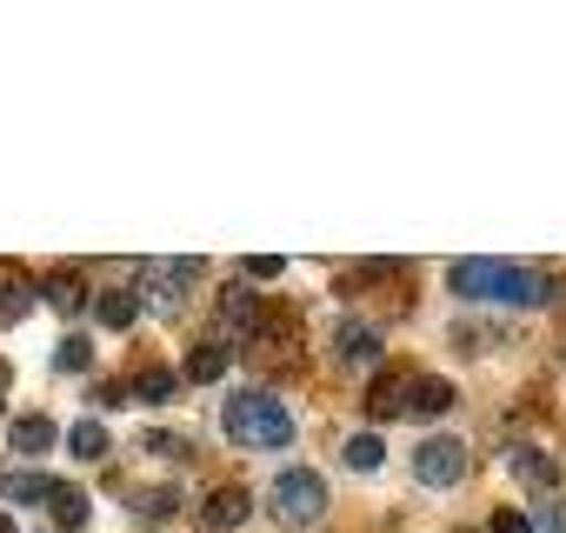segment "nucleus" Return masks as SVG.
I'll list each match as a JSON object with an SVG mask.
<instances>
[{
    "mask_svg": "<svg viewBox=\"0 0 566 533\" xmlns=\"http://www.w3.org/2000/svg\"><path fill=\"white\" fill-rule=\"evenodd\" d=\"M220 427H227L233 447H287V440H294L287 400L266 394V387H240V394L220 407Z\"/></svg>",
    "mask_w": 566,
    "mask_h": 533,
    "instance_id": "obj_1",
    "label": "nucleus"
},
{
    "mask_svg": "<svg viewBox=\"0 0 566 533\" xmlns=\"http://www.w3.org/2000/svg\"><path fill=\"white\" fill-rule=\"evenodd\" d=\"M193 281H200V260H147L140 281H134V301H140L147 321H174L187 307Z\"/></svg>",
    "mask_w": 566,
    "mask_h": 533,
    "instance_id": "obj_2",
    "label": "nucleus"
},
{
    "mask_svg": "<svg viewBox=\"0 0 566 533\" xmlns=\"http://www.w3.org/2000/svg\"><path fill=\"white\" fill-rule=\"evenodd\" d=\"M273 513L287 520V526H314L327 513V480L314 467H287V473H273Z\"/></svg>",
    "mask_w": 566,
    "mask_h": 533,
    "instance_id": "obj_3",
    "label": "nucleus"
},
{
    "mask_svg": "<svg viewBox=\"0 0 566 533\" xmlns=\"http://www.w3.org/2000/svg\"><path fill=\"white\" fill-rule=\"evenodd\" d=\"M467 440H453V433H433V440H420L413 447V480L420 487H460L467 480Z\"/></svg>",
    "mask_w": 566,
    "mask_h": 533,
    "instance_id": "obj_4",
    "label": "nucleus"
},
{
    "mask_svg": "<svg viewBox=\"0 0 566 533\" xmlns=\"http://www.w3.org/2000/svg\"><path fill=\"white\" fill-rule=\"evenodd\" d=\"M413 367H380L367 380V420H394V414H413Z\"/></svg>",
    "mask_w": 566,
    "mask_h": 533,
    "instance_id": "obj_5",
    "label": "nucleus"
},
{
    "mask_svg": "<svg viewBox=\"0 0 566 533\" xmlns=\"http://www.w3.org/2000/svg\"><path fill=\"white\" fill-rule=\"evenodd\" d=\"M247 513H253V493H247V487H213V493L200 500V520H207L213 533H233Z\"/></svg>",
    "mask_w": 566,
    "mask_h": 533,
    "instance_id": "obj_6",
    "label": "nucleus"
},
{
    "mask_svg": "<svg viewBox=\"0 0 566 533\" xmlns=\"http://www.w3.org/2000/svg\"><path fill=\"white\" fill-rule=\"evenodd\" d=\"M220 321L227 327H240V334H260L266 327V314H260V301H253V281H233V288H220Z\"/></svg>",
    "mask_w": 566,
    "mask_h": 533,
    "instance_id": "obj_7",
    "label": "nucleus"
},
{
    "mask_svg": "<svg viewBox=\"0 0 566 533\" xmlns=\"http://www.w3.org/2000/svg\"><path fill=\"white\" fill-rule=\"evenodd\" d=\"M334 354H340L347 367H374V360H380V327H367V321H340V327H334Z\"/></svg>",
    "mask_w": 566,
    "mask_h": 533,
    "instance_id": "obj_8",
    "label": "nucleus"
},
{
    "mask_svg": "<svg viewBox=\"0 0 566 533\" xmlns=\"http://www.w3.org/2000/svg\"><path fill=\"white\" fill-rule=\"evenodd\" d=\"M506 473H513L520 487H533V493H553V487H559V467H553V453H539V447H513V453H506Z\"/></svg>",
    "mask_w": 566,
    "mask_h": 533,
    "instance_id": "obj_9",
    "label": "nucleus"
},
{
    "mask_svg": "<svg viewBox=\"0 0 566 533\" xmlns=\"http://www.w3.org/2000/svg\"><path fill=\"white\" fill-rule=\"evenodd\" d=\"M233 367V347L227 341H193V354H187V367H180V380H193V387H207V380H220Z\"/></svg>",
    "mask_w": 566,
    "mask_h": 533,
    "instance_id": "obj_10",
    "label": "nucleus"
},
{
    "mask_svg": "<svg viewBox=\"0 0 566 533\" xmlns=\"http://www.w3.org/2000/svg\"><path fill=\"white\" fill-rule=\"evenodd\" d=\"M41 301H48L54 314H67V321H74V314H87V288H81L74 266H61V274H48V281H41Z\"/></svg>",
    "mask_w": 566,
    "mask_h": 533,
    "instance_id": "obj_11",
    "label": "nucleus"
},
{
    "mask_svg": "<svg viewBox=\"0 0 566 533\" xmlns=\"http://www.w3.org/2000/svg\"><path fill=\"white\" fill-rule=\"evenodd\" d=\"M453 294H467V301H486L493 288H500V260H453Z\"/></svg>",
    "mask_w": 566,
    "mask_h": 533,
    "instance_id": "obj_12",
    "label": "nucleus"
},
{
    "mask_svg": "<svg viewBox=\"0 0 566 533\" xmlns=\"http://www.w3.org/2000/svg\"><path fill=\"white\" fill-rule=\"evenodd\" d=\"M34 301H41V281H28V274H0V327L28 321Z\"/></svg>",
    "mask_w": 566,
    "mask_h": 533,
    "instance_id": "obj_13",
    "label": "nucleus"
},
{
    "mask_svg": "<svg viewBox=\"0 0 566 533\" xmlns=\"http://www.w3.org/2000/svg\"><path fill=\"white\" fill-rule=\"evenodd\" d=\"M546 294V281L533 274V266H513V260H500V288H493V301H520V307H533Z\"/></svg>",
    "mask_w": 566,
    "mask_h": 533,
    "instance_id": "obj_14",
    "label": "nucleus"
},
{
    "mask_svg": "<svg viewBox=\"0 0 566 533\" xmlns=\"http://www.w3.org/2000/svg\"><path fill=\"white\" fill-rule=\"evenodd\" d=\"M8 440H14V453H48L61 433H54V420H48V414H21V420L8 427Z\"/></svg>",
    "mask_w": 566,
    "mask_h": 533,
    "instance_id": "obj_15",
    "label": "nucleus"
},
{
    "mask_svg": "<svg viewBox=\"0 0 566 533\" xmlns=\"http://www.w3.org/2000/svg\"><path fill=\"white\" fill-rule=\"evenodd\" d=\"M48 513H54V526H61V533H81L94 506H87V493H81V487H67V480H61V487H54V500H48Z\"/></svg>",
    "mask_w": 566,
    "mask_h": 533,
    "instance_id": "obj_16",
    "label": "nucleus"
},
{
    "mask_svg": "<svg viewBox=\"0 0 566 533\" xmlns=\"http://www.w3.org/2000/svg\"><path fill=\"white\" fill-rule=\"evenodd\" d=\"M94 314H101V327H114V334H120V327H134V321H140V301H134V288H107V294L94 301Z\"/></svg>",
    "mask_w": 566,
    "mask_h": 533,
    "instance_id": "obj_17",
    "label": "nucleus"
},
{
    "mask_svg": "<svg viewBox=\"0 0 566 533\" xmlns=\"http://www.w3.org/2000/svg\"><path fill=\"white\" fill-rule=\"evenodd\" d=\"M180 394V374L174 367H140V380H134V400H147V407H167Z\"/></svg>",
    "mask_w": 566,
    "mask_h": 533,
    "instance_id": "obj_18",
    "label": "nucleus"
},
{
    "mask_svg": "<svg viewBox=\"0 0 566 533\" xmlns=\"http://www.w3.org/2000/svg\"><path fill=\"white\" fill-rule=\"evenodd\" d=\"M447 407H453V380H447V374H420V380H413V414L433 420V414H447Z\"/></svg>",
    "mask_w": 566,
    "mask_h": 533,
    "instance_id": "obj_19",
    "label": "nucleus"
},
{
    "mask_svg": "<svg viewBox=\"0 0 566 533\" xmlns=\"http://www.w3.org/2000/svg\"><path fill=\"white\" fill-rule=\"evenodd\" d=\"M340 460H347L354 473H374V467L387 460V447H380V433H367V427H360V433H347V447H340Z\"/></svg>",
    "mask_w": 566,
    "mask_h": 533,
    "instance_id": "obj_20",
    "label": "nucleus"
},
{
    "mask_svg": "<svg viewBox=\"0 0 566 533\" xmlns=\"http://www.w3.org/2000/svg\"><path fill=\"white\" fill-rule=\"evenodd\" d=\"M54 487L61 480H48V473H0V493L8 500H54Z\"/></svg>",
    "mask_w": 566,
    "mask_h": 533,
    "instance_id": "obj_21",
    "label": "nucleus"
},
{
    "mask_svg": "<svg viewBox=\"0 0 566 533\" xmlns=\"http://www.w3.org/2000/svg\"><path fill=\"white\" fill-rule=\"evenodd\" d=\"M54 367H61V374H87V367H94V341H87V334H67V341L54 347Z\"/></svg>",
    "mask_w": 566,
    "mask_h": 533,
    "instance_id": "obj_22",
    "label": "nucleus"
},
{
    "mask_svg": "<svg viewBox=\"0 0 566 533\" xmlns=\"http://www.w3.org/2000/svg\"><path fill=\"white\" fill-rule=\"evenodd\" d=\"M67 447H74L81 460H101V453H107V427H101V420H81V427L67 433Z\"/></svg>",
    "mask_w": 566,
    "mask_h": 533,
    "instance_id": "obj_23",
    "label": "nucleus"
},
{
    "mask_svg": "<svg viewBox=\"0 0 566 533\" xmlns=\"http://www.w3.org/2000/svg\"><path fill=\"white\" fill-rule=\"evenodd\" d=\"M533 533H566V500H559V493H546V500H539Z\"/></svg>",
    "mask_w": 566,
    "mask_h": 533,
    "instance_id": "obj_24",
    "label": "nucleus"
},
{
    "mask_svg": "<svg viewBox=\"0 0 566 533\" xmlns=\"http://www.w3.org/2000/svg\"><path fill=\"white\" fill-rule=\"evenodd\" d=\"M134 513H140V520H167V513H174V493H167V487H160V493H140Z\"/></svg>",
    "mask_w": 566,
    "mask_h": 533,
    "instance_id": "obj_25",
    "label": "nucleus"
},
{
    "mask_svg": "<svg viewBox=\"0 0 566 533\" xmlns=\"http://www.w3.org/2000/svg\"><path fill=\"white\" fill-rule=\"evenodd\" d=\"M280 266H287V260H280V253H253V260H247V281H273Z\"/></svg>",
    "mask_w": 566,
    "mask_h": 533,
    "instance_id": "obj_26",
    "label": "nucleus"
},
{
    "mask_svg": "<svg viewBox=\"0 0 566 533\" xmlns=\"http://www.w3.org/2000/svg\"><path fill=\"white\" fill-rule=\"evenodd\" d=\"M493 533H533V513H513V506H500V513H493Z\"/></svg>",
    "mask_w": 566,
    "mask_h": 533,
    "instance_id": "obj_27",
    "label": "nucleus"
},
{
    "mask_svg": "<svg viewBox=\"0 0 566 533\" xmlns=\"http://www.w3.org/2000/svg\"><path fill=\"white\" fill-rule=\"evenodd\" d=\"M8 387H14V367H8V360H0V400H8Z\"/></svg>",
    "mask_w": 566,
    "mask_h": 533,
    "instance_id": "obj_28",
    "label": "nucleus"
},
{
    "mask_svg": "<svg viewBox=\"0 0 566 533\" xmlns=\"http://www.w3.org/2000/svg\"><path fill=\"white\" fill-rule=\"evenodd\" d=\"M0 533H14V520H0Z\"/></svg>",
    "mask_w": 566,
    "mask_h": 533,
    "instance_id": "obj_29",
    "label": "nucleus"
}]
</instances>
